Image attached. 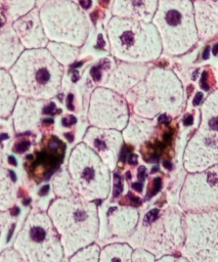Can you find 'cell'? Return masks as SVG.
<instances>
[{
	"label": "cell",
	"mask_w": 218,
	"mask_h": 262,
	"mask_svg": "<svg viewBox=\"0 0 218 262\" xmlns=\"http://www.w3.org/2000/svg\"><path fill=\"white\" fill-rule=\"evenodd\" d=\"M46 212L59 234L64 257L98 239L100 218L96 202L75 192L52 200Z\"/></svg>",
	"instance_id": "obj_1"
},
{
	"label": "cell",
	"mask_w": 218,
	"mask_h": 262,
	"mask_svg": "<svg viewBox=\"0 0 218 262\" xmlns=\"http://www.w3.org/2000/svg\"><path fill=\"white\" fill-rule=\"evenodd\" d=\"M124 96L132 114L148 119L160 115L176 118L184 103L181 81L172 71L159 67L149 69L144 79Z\"/></svg>",
	"instance_id": "obj_2"
},
{
	"label": "cell",
	"mask_w": 218,
	"mask_h": 262,
	"mask_svg": "<svg viewBox=\"0 0 218 262\" xmlns=\"http://www.w3.org/2000/svg\"><path fill=\"white\" fill-rule=\"evenodd\" d=\"M9 73L19 96L51 100L61 90L64 67L46 47L26 49Z\"/></svg>",
	"instance_id": "obj_3"
},
{
	"label": "cell",
	"mask_w": 218,
	"mask_h": 262,
	"mask_svg": "<svg viewBox=\"0 0 218 262\" xmlns=\"http://www.w3.org/2000/svg\"><path fill=\"white\" fill-rule=\"evenodd\" d=\"M184 236V212L179 207L167 206L146 211L126 242L133 249H144L160 258L179 254Z\"/></svg>",
	"instance_id": "obj_4"
},
{
	"label": "cell",
	"mask_w": 218,
	"mask_h": 262,
	"mask_svg": "<svg viewBox=\"0 0 218 262\" xmlns=\"http://www.w3.org/2000/svg\"><path fill=\"white\" fill-rule=\"evenodd\" d=\"M105 30L111 53L117 60L146 63L163 52L159 32L151 21L112 16Z\"/></svg>",
	"instance_id": "obj_5"
},
{
	"label": "cell",
	"mask_w": 218,
	"mask_h": 262,
	"mask_svg": "<svg viewBox=\"0 0 218 262\" xmlns=\"http://www.w3.org/2000/svg\"><path fill=\"white\" fill-rule=\"evenodd\" d=\"M151 23L159 32L165 54L181 55L199 40L191 0H159Z\"/></svg>",
	"instance_id": "obj_6"
},
{
	"label": "cell",
	"mask_w": 218,
	"mask_h": 262,
	"mask_svg": "<svg viewBox=\"0 0 218 262\" xmlns=\"http://www.w3.org/2000/svg\"><path fill=\"white\" fill-rule=\"evenodd\" d=\"M25 262H62L64 253L47 212L34 207L27 215L12 246Z\"/></svg>",
	"instance_id": "obj_7"
},
{
	"label": "cell",
	"mask_w": 218,
	"mask_h": 262,
	"mask_svg": "<svg viewBox=\"0 0 218 262\" xmlns=\"http://www.w3.org/2000/svg\"><path fill=\"white\" fill-rule=\"evenodd\" d=\"M37 7L49 41L77 47L84 45L91 24L80 5L73 0H43Z\"/></svg>",
	"instance_id": "obj_8"
},
{
	"label": "cell",
	"mask_w": 218,
	"mask_h": 262,
	"mask_svg": "<svg viewBox=\"0 0 218 262\" xmlns=\"http://www.w3.org/2000/svg\"><path fill=\"white\" fill-rule=\"evenodd\" d=\"M67 168L78 194L91 202L108 198L112 188V170L83 141L77 143L71 150Z\"/></svg>",
	"instance_id": "obj_9"
},
{
	"label": "cell",
	"mask_w": 218,
	"mask_h": 262,
	"mask_svg": "<svg viewBox=\"0 0 218 262\" xmlns=\"http://www.w3.org/2000/svg\"><path fill=\"white\" fill-rule=\"evenodd\" d=\"M200 119L182 156L183 168L187 173L218 164V88L203 101Z\"/></svg>",
	"instance_id": "obj_10"
},
{
	"label": "cell",
	"mask_w": 218,
	"mask_h": 262,
	"mask_svg": "<svg viewBox=\"0 0 218 262\" xmlns=\"http://www.w3.org/2000/svg\"><path fill=\"white\" fill-rule=\"evenodd\" d=\"M184 233L180 255L189 262H218V210L184 212Z\"/></svg>",
	"instance_id": "obj_11"
},
{
	"label": "cell",
	"mask_w": 218,
	"mask_h": 262,
	"mask_svg": "<svg viewBox=\"0 0 218 262\" xmlns=\"http://www.w3.org/2000/svg\"><path fill=\"white\" fill-rule=\"evenodd\" d=\"M177 204L183 212L218 210V164L186 173Z\"/></svg>",
	"instance_id": "obj_12"
},
{
	"label": "cell",
	"mask_w": 218,
	"mask_h": 262,
	"mask_svg": "<svg viewBox=\"0 0 218 262\" xmlns=\"http://www.w3.org/2000/svg\"><path fill=\"white\" fill-rule=\"evenodd\" d=\"M130 107L124 95L98 86L90 94L87 121L90 126L122 131L129 120Z\"/></svg>",
	"instance_id": "obj_13"
},
{
	"label": "cell",
	"mask_w": 218,
	"mask_h": 262,
	"mask_svg": "<svg viewBox=\"0 0 218 262\" xmlns=\"http://www.w3.org/2000/svg\"><path fill=\"white\" fill-rule=\"evenodd\" d=\"M101 79L99 86L110 88L122 95H125L131 88L144 79L148 72L145 63H135L119 60L112 62L108 59L107 66H100Z\"/></svg>",
	"instance_id": "obj_14"
},
{
	"label": "cell",
	"mask_w": 218,
	"mask_h": 262,
	"mask_svg": "<svg viewBox=\"0 0 218 262\" xmlns=\"http://www.w3.org/2000/svg\"><path fill=\"white\" fill-rule=\"evenodd\" d=\"M82 141L88 145L112 171L115 170L121 149L125 143L122 131L89 126L83 135Z\"/></svg>",
	"instance_id": "obj_15"
},
{
	"label": "cell",
	"mask_w": 218,
	"mask_h": 262,
	"mask_svg": "<svg viewBox=\"0 0 218 262\" xmlns=\"http://www.w3.org/2000/svg\"><path fill=\"white\" fill-rule=\"evenodd\" d=\"M49 100L19 96L11 114L13 130L16 134L34 131L41 122Z\"/></svg>",
	"instance_id": "obj_16"
},
{
	"label": "cell",
	"mask_w": 218,
	"mask_h": 262,
	"mask_svg": "<svg viewBox=\"0 0 218 262\" xmlns=\"http://www.w3.org/2000/svg\"><path fill=\"white\" fill-rule=\"evenodd\" d=\"M12 28L26 49L45 48L49 42L41 23L39 8L37 6L17 18L12 24Z\"/></svg>",
	"instance_id": "obj_17"
},
{
	"label": "cell",
	"mask_w": 218,
	"mask_h": 262,
	"mask_svg": "<svg viewBox=\"0 0 218 262\" xmlns=\"http://www.w3.org/2000/svg\"><path fill=\"white\" fill-rule=\"evenodd\" d=\"M139 219L138 209L131 206L112 207L106 213V225L110 233L126 241L134 232Z\"/></svg>",
	"instance_id": "obj_18"
},
{
	"label": "cell",
	"mask_w": 218,
	"mask_h": 262,
	"mask_svg": "<svg viewBox=\"0 0 218 262\" xmlns=\"http://www.w3.org/2000/svg\"><path fill=\"white\" fill-rule=\"evenodd\" d=\"M192 4L199 39H213L218 35V0H193Z\"/></svg>",
	"instance_id": "obj_19"
},
{
	"label": "cell",
	"mask_w": 218,
	"mask_h": 262,
	"mask_svg": "<svg viewBox=\"0 0 218 262\" xmlns=\"http://www.w3.org/2000/svg\"><path fill=\"white\" fill-rule=\"evenodd\" d=\"M159 0H114L112 15L150 23Z\"/></svg>",
	"instance_id": "obj_20"
},
{
	"label": "cell",
	"mask_w": 218,
	"mask_h": 262,
	"mask_svg": "<svg viewBox=\"0 0 218 262\" xmlns=\"http://www.w3.org/2000/svg\"><path fill=\"white\" fill-rule=\"evenodd\" d=\"M155 129L154 119L143 118L131 113L126 127L122 130L124 142L132 146H139L152 136Z\"/></svg>",
	"instance_id": "obj_21"
},
{
	"label": "cell",
	"mask_w": 218,
	"mask_h": 262,
	"mask_svg": "<svg viewBox=\"0 0 218 262\" xmlns=\"http://www.w3.org/2000/svg\"><path fill=\"white\" fill-rule=\"evenodd\" d=\"M26 50L12 26L0 34V68L9 71Z\"/></svg>",
	"instance_id": "obj_22"
},
{
	"label": "cell",
	"mask_w": 218,
	"mask_h": 262,
	"mask_svg": "<svg viewBox=\"0 0 218 262\" xmlns=\"http://www.w3.org/2000/svg\"><path fill=\"white\" fill-rule=\"evenodd\" d=\"M19 97L9 71L0 68V119L11 117L14 105Z\"/></svg>",
	"instance_id": "obj_23"
},
{
	"label": "cell",
	"mask_w": 218,
	"mask_h": 262,
	"mask_svg": "<svg viewBox=\"0 0 218 262\" xmlns=\"http://www.w3.org/2000/svg\"><path fill=\"white\" fill-rule=\"evenodd\" d=\"M17 188L13 172L0 160V211H9L16 202Z\"/></svg>",
	"instance_id": "obj_24"
},
{
	"label": "cell",
	"mask_w": 218,
	"mask_h": 262,
	"mask_svg": "<svg viewBox=\"0 0 218 262\" xmlns=\"http://www.w3.org/2000/svg\"><path fill=\"white\" fill-rule=\"evenodd\" d=\"M133 248L127 242H114L100 249L98 262H132Z\"/></svg>",
	"instance_id": "obj_25"
},
{
	"label": "cell",
	"mask_w": 218,
	"mask_h": 262,
	"mask_svg": "<svg viewBox=\"0 0 218 262\" xmlns=\"http://www.w3.org/2000/svg\"><path fill=\"white\" fill-rule=\"evenodd\" d=\"M46 48L52 54V56L63 67L72 66L80 55V47L70 45L67 43L49 41Z\"/></svg>",
	"instance_id": "obj_26"
},
{
	"label": "cell",
	"mask_w": 218,
	"mask_h": 262,
	"mask_svg": "<svg viewBox=\"0 0 218 262\" xmlns=\"http://www.w3.org/2000/svg\"><path fill=\"white\" fill-rule=\"evenodd\" d=\"M0 5L12 25L17 18L35 8L37 0H0Z\"/></svg>",
	"instance_id": "obj_27"
},
{
	"label": "cell",
	"mask_w": 218,
	"mask_h": 262,
	"mask_svg": "<svg viewBox=\"0 0 218 262\" xmlns=\"http://www.w3.org/2000/svg\"><path fill=\"white\" fill-rule=\"evenodd\" d=\"M52 189L56 198H68L76 192L67 167L60 168L53 176Z\"/></svg>",
	"instance_id": "obj_28"
},
{
	"label": "cell",
	"mask_w": 218,
	"mask_h": 262,
	"mask_svg": "<svg viewBox=\"0 0 218 262\" xmlns=\"http://www.w3.org/2000/svg\"><path fill=\"white\" fill-rule=\"evenodd\" d=\"M100 247L98 244L93 243L84 247L69 257H64L62 262H98Z\"/></svg>",
	"instance_id": "obj_29"
},
{
	"label": "cell",
	"mask_w": 218,
	"mask_h": 262,
	"mask_svg": "<svg viewBox=\"0 0 218 262\" xmlns=\"http://www.w3.org/2000/svg\"><path fill=\"white\" fill-rule=\"evenodd\" d=\"M156 257L144 249L136 248L132 253V262H156Z\"/></svg>",
	"instance_id": "obj_30"
},
{
	"label": "cell",
	"mask_w": 218,
	"mask_h": 262,
	"mask_svg": "<svg viewBox=\"0 0 218 262\" xmlns=\"http://www.w3.org/2000/svg\"><path fill=\"white\" fill-rule=\"evenodd\" d=\"M0 262H25L13 247L6 248L0 253Z\"/></svg>",
	"instance_id": "obj_31"
},
{
	"label": "cell",
	"mask_w": 218,
	"mask_h": 262,
	"mask_svg": "<svg viewBox=\"0 0 218 262\" xmlns=\"http://www.w3.org/2000/svg\"><path fill=\"white\" fill-rule=\"evenodd\" d=\"M156 262H189L184 256L180 254L165 255L156 259Z\"/></svg>",
	"instance_id": "obj_32"
},
{
	"label": "cell",
	"mask_w": 218,
	"mask_h": 262,
	"mask_svg": "<svg viewBox=\"0 0 218 262\" xmlns=\"http://www.w3.org/2000/svg\"><path fill=\"white\" fill-rule=\"evenodd\" d=\"M10 221V214L8 211H0V242L2 239L3 233L5 232Z\"/></svg>",
	"instance_id": "obj_33"
},
{
	"label": "cell",
	"mask_w": 218,
	"mask_h": 262,
	"mask_svg": "<svg viewBox=\"0 0 218 262\" xmlns=\"http://www.w3.org/2000/svg\"><path fill=\"white\" fill-rule=\"evenodd\" d=\"M10 26H12V25H11L10 21L8 20L7 15H6L4 9H3L2 6L0 5V34H1L3 31H5L8 27H10Z\"/></svg>",
	"instance_id": "obj_34"
},
{
	"label": "cell",
	"mask_w": 218,
	"mask_h": 262,
	"mask_svg": "<svg viewBox=\"0 0 218 262\" xmlns=\"http://www.w3.org/2000/svg\"><path fill=\"white\" fill-rule=\"evenodd\" d=\"M202 99H203V93L199 92V93H197V95L194 96L192 103H193L194 105H198V104H200V103L202 102Z\"/></svg>",
	"instance_id": "obj_35"
},
{
	"label": "cell",
	"mask_w": 218,
	"mask_h": 262,
	"mask_svg": "<svg viewBox=\"0 0 218 262\" xmlns=\"http://www.w3.org/2000/svg\"><path fill=\"white\" fill-rule=\"evenodd\" d=\"M209 54H210V47H206L205 48V51H204V54H203V58L204 59H207L209 57Z\"/></svg>",
	"instance_id": "obj_36"
},
{
	"label": "cell",
	"mask_w": 218,
	"mask_h": 262,
	"mask_svg": "<svg viewBox=\"0 0 218 262\" xmlns=\"http://www.w3.org/2000/svg\"><path fill=\"white\" fill-rule=\"evenodd\" d=\"M213 53L214 55H218V43H216L213 47Z\"/></svg>",
	"instance_id": "obj_37"
},
{
	"label": "cell",
	"mask_w": 218,
	"mask_h": 262,
	"mask_svg": "<svg viewBox=\"0 0 218 262\" xmlns=\"http://www.w3.org/2000/svg\"><path fill=\"white\" fill-rule=\"evenodd\" d=\"M0 160H2V157H1V154H0Z\"/></svg>",
	"instance_id": "obj_38"
}]
</instances>
